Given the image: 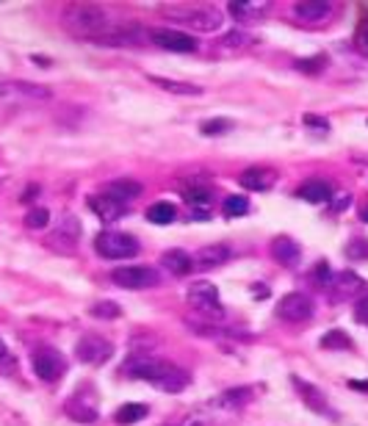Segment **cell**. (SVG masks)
Wrapping results in <instances>:
<instances>
[{
    "label": "cell",
    "instance_id": "11",
    "mask_svg": "<svg viewBox=\"0 0 368 426\" xmlns=\"http://www.w3.org/2000/svg\"><path fill=\"white\" fill-rule=\"evenodd\" d=\"M53 92L31 81H0V100H50Z\"/></svg>",
    "mask_w": 368,
    "mask_h": 426
},
{
    "label": "cell",
    "instance_id": "17",
    "mask_svg": "<svg viewBox=\"0 0 368 426\" xmlns=\"http://www.w3.org/2000/svg\"><path fill=\"white\" fill-rule=\"evenodd\" d=\"M233 258V249L227 247V244H210V247H202L197 249V255L191 258L197 268L202 271H210V268H216V266H225V263Z\"/></svg>",
    "mask_w": 368,
    "mask_h": 426
},
{
    "label": "cell",
    "instance_id": "27",
    "mask_svg": "<svg viewBox=\"0 0 368 426\" xmlns=\"http://www.w3.org/2000/svg\"><path fill=\"white\" fill-rule=\"evenodd\" d=\"M78 235H81V227H78V222L69 216V219H64V225L59 227V232L53 235V244H56V247H64L61 252H69V249L75 247Z\"/></svg>",
    "mask_w": 368,
    "mask_h": 426
},
{
    "label": "cell",
    "instance_id": "20",
    "mask_svg": "<svg viewBox=\"0 0 368 426\" xmlns=\"http://www.w3.org/2000/svg\"><path fill=\"white\" fill-rule=\"evenodd\" d=\"M150 36L141 31V25H114L111 31L105 33L100 39V45H141V42H147Z\"/></svg>",
    "mask_w": 368,
    "mask_h": 426
},
{
    "label": "cell",
    "instance_id": "42",
    "mask_svg": "<svg viewBox=\"0 0 368 426\" xmlns=\"http://www.w3.org/2000/svg\"><path fill=\"white\" fill-rule=\"evenodd\" d=\"M183 426H210V418L208 415H202V413H194V415H189Z\"/></svg>",
    "mask_w": 368,
    "mask_h": 426
},
{
    "label": "cell",
    "instance_id": "33",
    "mask_svg": "<svg viewBox=\"0 0 368 426\" xmlns=\"http://www.w3.org/2000/svg\"><path fill=\"white\" fill-rule=\"evenodd\" d=\"M47 225H50L47 208H31V211L25 213V227L28 230H44Z\"/></svg>",
    "mask_w": 368,
    "mask_h": 426
},
{
    "label": "cell",
    "instance_id": "18",
    "mask_svg": "<svg viewBox=\"0 0 368 426\" xmlns=\"http://www.w3.org/2000/svg\"><path fill=\"white\" fill-rule=\"evenodd\" d=\"M247 191H268L274 183H277V172L266 169V166H249L241 172V180H238Z\"/></svg>",
    "mask_w": 368,
    "mask_h": 426
},
{
    "label": "cell",
    "instance_id": "29",
    "mask_svg": "<svg viewBox=\"0 0 368 426\" xmlns=\"http://www.w3.org/2000/svg\"><path fill=\"white\" fill-rule=\"evenodd\" d=\"M150 413V407L147 404H138V401H131V404H125V407H119L117 413H114V421L122 426H131L136 421H141L144 415Z\"/></svg>",
    "mask_w": 368,
    "mask_h": 426
},
{
    "label": "cell",
    "instance_id": "41",
    "mask_svg": "<svg viewBox=\"0 0 368 426\" xmlns=\"http://www.w3.org/2000/svg\"><path fill=\"white\" fill-rule=\"evenodd\" d=\"M302 122H304L307 128H319V131H327V128H330V125H327V119H319L316 114H304V117H302Z\"/></svg>",
    "mask_w": 368,
    "mask_h": 426
},
{
    "label": "cell",
    "instance_id": "24",
    "mask_svg": "<svg viewBox=\"0 0 368 426\" xmlns=\"http://www.w3.org/2000/svg\"><path fill=\"white\" fill-rule=\"evenodd\" d=\"M64 410H67V415L72 421H81V424L97 421V407H95V404H86L83 398H69L67 404H64Z\"/></svg>",
    "mask_w": 368,
    "mask_h": 426
},
{
    "label": "cell",
    "instance_id": "19",
    "mask_svg": "<svg viewBox=\"0 0 368 426\" xmlns=\"http://www.w3.org/2000/svg\"><path fill=\"white\" fill-rule=\"evenodd\" d=\"M271 255H274V261L280 263V266L297 268V266H299V258H302V247L294 241V238L280 235V238L271 241Z\"/></svg>",
    "mask_w": 368,
    "mask_h": 426
},
{
    "label": "cell",
    "instance_id": "9",
    "mask_svg": "<svg viewBox=\"0 0 368 426\" xmlns=\"http://www.w3.org/2000/svg\"><path fill=\"white\" fill-rule=\"evenodd\" d=\"M31 365H34L36 377H39V379H44V382H56V379L67 371V360H64V355H61L59 349H50V346L36 349L34 357H31Z\"/></svg>",
    "mask_w": 368,
    "mask_h": 426
},
{
    "label": "cell",
    "instance_id": "23",
    "mask_svg": "<svg viewBox=\"0 0 368 426\" xmlns=\"http://www.w3.org/2000/svg\"><path fill=\"white\" fill-rule=\"evenodd\" d=\"M230 14L235 20H258L268 11V3H255V0H238V3H227Z\"/></svg>",
    "mask_w": 368,
    "mask_h": 426
},
{
    "label": "cell",
    "instance_id": "36",
    "mask_svg": "<svg viewBox=\"0 0 368 426\" xmlns=\"http://www.w3.org/2000/svg\"><path fill=\"white\" fill-rule=\"evenodd\" d=\"M355 47L368 56V17H363V20L357 23V31H355Z\"/></svg>",
    "mask_w": 368,
    "mask_h": 426
},
{
    "label": "cell",
    "instance_id": "4",
    "mask_svg": "<svg viewBox=\"0 0 368 426\" xmlns=\"http://www.w3.org/2000/svg\"><path fill=\"white\" fill-rule=\"evenodd\" d=\"M186 294H189V304L200 313L205 321H210V324H222L225 321L227 313H225V307L219 302V288L213 283H208V280L191 283V288Z\"/></svg>",
    "mask_w": 368,
    "mask_h": 426
},
{
    "label": "cell",
    "instance_id": "34",
    "mask_svg": "<svg viewBox=\"0 0 368 426\" xmlns=\"http://www.w3.org/2000/svg\"><path fill=\"white\" fill-rule=\"evenodd\" d=\"M92 316H95V319H108V321H111V319H119V316H122V307H119L117 302H108V299H105V302L92 304Z\"/></svg>",
    "mask_w": 368,
    "mask_h": 426
},
{
    "label": "cell",
    "instance_id": "31",
    "mask_svg": "<svg viewBox=\"0 0 368 426\" xmlns=\"http://www.w3.org/2000/svg\"><path fill=\"white\" fill-rule=\"evenodd\" d=\"M222 211H225V216H227V219L247 216V213H249V199L247 197H227L225 199V205H222Z\"/></svg>",
    "mask_w": 368,
    "mask_h": 426
},
{
    "label": "cell",
    "instance_id": "14",
    "mask_svg": "<svg viewBox=\"0 0 368 426\" xmlns=\"http://www.w3.org/2000/svg\"><path fill=\"white\" fill-rule=\"evenodd\" d=\"M291 385H294V391L297 396L302 398V404L307 407V410H313V413H319V415H327L330 413V404H327V396L321 388H316L313 382H307V379H302V377H291Z\"/></svg>",
    "mask_w": 368,
    "mask_h": 426
},
{
    "label": "cell",
    "instance_id": "40",
    "mask_svg": "<svg viewBox=\"0 0 368 426\" xmlns=\"http://www.w3.org/2000/svg\"><path fill=\"white\" fill-rule=\"evenodd\" d=\"M222 45H225V47H235V50H238L241 45H247V36H244L241 31H230L225 39H222Z\"/></svg>",
    "mask_w": 368,
    "mask_h": 426
},
{
    "label": "cell",
    "instance_id": "7",
    "mask_svg": "<svg viewBox=\"0 0 368 426\" xmlns=\"http://www.w3.org/2000/svg\"><path fill=\"white\" fill-rule=\"evenodd\" d=\"M316 313V304H313V296L302 294V291H291L280 299L277 304V316L288 324H299V321H310Z\"/></svg>",
    "mask_w": 368,
    "mask_h": 426
},
{
    "label": "cell",
    "instance_id": "25",
    "mask_svg": "<svg viewBox=\"0 0 368 426\" xmlns=\"http://www.w3.org/2000/svg\"><path fill=\"white\" fill-rule=\"evenodd\" d=\"M302 199H307V202H313V205H324V202H330L333 197V189H330V183H324V180H310V183H304L299 189Z\"/></svg>",
    "mask_w": 368,
    "mask_h": 426
},
{
    "label": "cell",
    "instance_id": "32",
    "mask_svg": "<svg viewBox=\"0 0 368 426\" xmlns=\"http://www.w3.org/2000/svg\"><path fill=\"white\" fill-rule=\"evenodd\" d=\"M321 349H352V341H349V335L346 332H340V329H333V332H327L324 338H321V343H319Z\"/></svg>",
    "mask_w": 368,
    "mask_h": 426
},
{
    "label": "cell",
    "instance_id": "5",
    "mask_svg": "<svg viewBox=\"0 0 368 426\" xmlns=\"http://www.w3.org/2000/svg\"><path fill=\"white\" fill-rule=\"evenodd\" d=\"M95 249L100 258H108V261H128L138 255V241L122 230H102L95 238Z\"/></svg>",
    "mask_w": 368,
    "mask_h": 426
},
{
    "label": "cell",
    "instance_id": "44",
    "mask_svg": "<svg viewBox=\"0 0 368 426\" xmlns=\"http://www.w3.org/2000/svg\"><path fill=\"white\" fill-rule=\"evenodd\" d=\"M252 291H255V299H266V296H268V288H266V285H255Z\"/></svg>",
    "mask_w": 368,
    "mask_h": 426
},
{
    "label": "cell",
    "instance_id": "35",
    "mask_svg": "<svg viewBox=\"0 0 368 426\" xmlns=\"http://www.w3.org/2000/svg\"><path fill=\"white\" fill-rule=\"evenodd\" d=\"M333 271H330V263L327 261H319L313 266V271H310V280L316 283V285H330L333 283Z\"/></svg>",
    "mask_w": 368,
    "mask_h": 426
},
{
    "label": "cell",
    "instance_id": "28",
    "mask_svg": "<svg viewBox=\"0 0 368 426\" xmlns=\"http://www.w3.org/2000/svg\"><path fill=\"white\" fill-rule=\"evenodd\" d=\"M252 396H255V391H249V388H235V391H227V394L219 396V398H216V407L238 410V407L249 404V401H252Z\"/></svg>",
    "mask_w": 368,
    "mask_h": 426
},
{
    "label": "cell",
    "instance_id": "16",
    "mask_svg": "<svg viewBox=\"0 0 368 426\" xmlns=\"http://www.w3.org/2000/svg\"><path fill=\"white\" fill-rule=\"evenodd\" d=\"M89 208L100 216L105 225H114V222H119V219L128 213V205H125V202L108 197V194H95V197H89Z\"/></svg>",
    "mask_w": 368,
    "mask_h": 426
},
{
    "label": "cell",
    "instance_id": "22",
    "mask_svg": "<svg viewBox=\"0 0 368 426\" xmlns=\"http://www.w3.org/2000/svg\"><path fill=\"white\" fill-rule=\"evenodd\" d=\"M102 194H108V197H114V199H119V202H131V199H136L138 194H141V186L136 183V180H111L108 186H105V191Z\"/></svg>",
    "mask_w": 368,
    "mask_h": 426
},
{
    "label": "cell",
    "instance_id": "12",
    "mask_svg": "<svg viewBox=\"0 0 368 426\" xmlns=\"http://www.w3.org/2000/svg\"><path fill=\"white\" fill-rule=\"evenodd\" d=\"M183 199L189 202V211L194 219H205L210 211H213V189L208 183H191V186H183L180 189Z\"/></svg>",
    "mask_w": 368,
    "mask_h": 426
},
{
    "label": "cell",
    "instance_id": "30",
    "mask_svg": "<svg viewBox=\"0 0 368 426\" xmlns=\"http://www.w3.org/2000/svg\"><path fill=\"white\" fill-rule=\"evenodd\" d=\"M174 216H177V208L172 202H155L147 211V219L153 225H169V222H174Z\"/></svg>",
    "mask_w": 368,
    "mask_h": 426
},
{
    "label": "cell",
    "instance_id": "26",
    "mask_svg": "<svg viewBox=\"0 0 368 426\" xmlns=\"http://www.w3.org/2000/svg\"><path fill=\"white\" fill-rule=\"evenodd\" d=\"M150 81L169 95H177V97H200L202 95V89L194 83H180V81H169V78H150Z\"/></svg>",
    "mask_w": 368,
    "mask_h": 426
},
{
    "label": "cell",
    "instance_id": "46",
    "mask_svg": "<svg viewBox=\"0 0 368 426\" xmlns=\"http://www.w3.org/2000/svg\"><path fill=\"white\" fill-rule=\"evenodd\" d=\"M6 357H8V349H6V343H3V341H0V362L6 360Z\"/></svg>",
    "mask_w": 368,
    "mask_h": 426
},
{
    "label": "cell",
    "instance_id": "1",
    "mask_svg": "<svg viewBox=\"0 0 368 426\" xmlns=\"http://www.w3.org/2000/svg\"><path fill=\"white\" fill-rule=\"evenodd\" d=\"M125 374H128V377H136V379L153 382V385H155L158 391H164V394H180V391H186L189 382H191L189 371L177 368L174 362H167V360H161V357H147V355L125 362Z\"/></svg>",
    "mask_w": 368,
    "mask_h": 426
},
{
    "label": "cell",
    "instance_id": "15",
    "mask_svg": "<svg viewBox=\"0 0 368 426\" xmlns=\"http://www.w3.org/2000/svg\"><path fill=\"white\" fill-rule=\"evenodd\" d=\"M294 14L299 17L302 23H327L335 14V3H327V0H299L294 3Z\"/></svg>",
    "mask_w": 368,
    "mask_h": 426
},
{
    "label": "cell",
    "instance_id": "13",
    "mask_svg": "<svg viewBox=\"0 0 368 426\" xmlns=\"http://www.w3.org/2000/svg\"><path fill=\"white\" fill-rule=\"evenodd\" d=\"M363 291H366V283L355 271H338L333 277V283H330V294H333L330 299H333L335 304L346 302V299H355V296L363 294Z\"/></svg>",
    "mask_w": 368,
    "mask_h": 426
},
{
    "label": "cell",
    "instance_id": "43",
    "mask_svg": "<svg viewBox=\"0 0 368 426\" xmlns=\"http://www.w3.org/2000/svg\"><path fill=\"white\" fill-rule=\"evenodd\" d=\"M321 64H324V59H316V61H299V69H310V72H313L316 66H321Z\"/></svg>",
    "mask_w": 368,
    "mask_h": 426
},
{
    "label": "cell",
    "instance_id": "21",
    "mask_svg": "<svg viewBox=\"0 0 368 426\" xmlns=\"http://www.w3.org/2000/svg\"><path fill=\"white\" fill-rule=\"evenodd\" d=\"M161 266L167 271H172L174 277H186V274H191L194 261H191V255L186 249H169V252L161 255Z\"/></svg>",
    "mask_w": 368,
    "mask_h": 426
},
{
    "label": "cell",
    "instance_id": "8",
    "mask_svg": "<svg viewBox=\"0 0 368 426\" xmlns=\"http://www.w3.org/2000/svg\"><path fill=\"white\" fill-rule=\"evenodd\" d=\"M111 355H114V343L95 332H86L75 343V357L86 365H102L105 360H111Z\"/></svg>",
    "mask_w": 368,
    "mask_h": 426
},
{
    "label": "cell",
    "instance_id": "3",
    "mask_svg": "<svg viewBox=\"0 0 368 426\" xmlns=\"http://www.w3.org/2000/svg\"><path fill=\"white\" fill-rule=\"evenodd\" d=\"M164 17H169L172 23L183 25V28H194V31L210 33L222 28V11L210 8V6H172L164 8Z\"/></svg>",
    "mask_w": 368,
    "mask_h": 426
},
{
    "label": "cell",
    "instance_id": "6",
    "mask_svg": "<svg viewBox=\"0 0 368 426\" xmlns=\"http://www.w3.org/2000/svg\"><path fill=\"white\" fill-rule=\"evenodd\" d=\"M111 283L128 291H144V288H155L161 277L153 266H119L111 271Z\"/></svg>",
    "mask_w": 368,
    "mask_h": 426
},
{
    "label": "cell",
    "instance_id": "37",
    "mask_svg": "<svg viewBox=\"0 0 368 426\" xmlns=\"http://www.w3.org/2000/svg\"><path fill=\"white\" fill-rule=\"evenodd\" d=\"M346 255H349L352 261H363V258H368V241L355 238V241L346 247Z\"/></svg>",
    "mask_w": 368,
    "mask_h": 426
},
{
    "label": "cell",
    "instance_id": "45",
    "mask_svg": "<svg viewBox=\"0 0 368 426\" xmlns=\"http://www.w3.org/2000/svg\"><path fill=\"white\" fill-rule=\"evenodd\" d=\"M349 385H352L355 391H368V382H363V379H352Z\"/></svg>",
    "mask_w": 368,
    "mask_h": 426
},
{
    "label": "cell",
    "instance_id": "38",
    "mask_svg": "<svg viewBox=\"0 0 368 426\" xmlns=\"http://www.w3.org/2000/svg\"><path fill=\"white\" fill-rule=\"evenodd\" d=\"M355 319H357L360 324H366V327H368V288L360 294V299L355 302Z\"/></svg>",
    "mask_w": 368,
    "mask_h": 426
},
{
    "label": "cell",
    "instance_id": "2",
    "mask_svg": "<svg viewBox=\"0 0 368 426\" xmlns=\"http://www.w3.org/2000/svg\"><path fill=\"white\" fill-rule=\"evenodd\" d=\"M61 20L75 36H83V39H92V42H100L102 36L114 28L111 14L102 6H95V3H69L64 14H61Z\"/></svg>",
    "mask_w": 368,
    "mask_h": 426
},
{
    "label": "cell",
    "instance_id": "47",
    "mask_svg": "<svg viewBox=\"0 0 368 426\" xmlns=\"http://www.w3.org/2000/svg\"><path fill=\"white\" fill-rule=\"evenodd\" d=\"M363 219H366V222H368V208H366V211H363Z\"/></svg>",
    "mask_w": 368,
    "mask_h": 426
},
{
    "label": "cell",
    "instance_id": "10",
    "mask_svg": "<svg viewBox=\"0 0 368 426\" xmlns=\"http://www.w3.org/2000/svg\"><path fill=\"white\" fill-rule=\"evenodd\" d=\"M150 42H155L161 50H172V53H194L197 50V39L191 33L174 31V28H155L150 33Z\"/></svg>",
    "mask_w": 368,
    "mask_h": 426
},
{
    "label": "cell",
    "instance_id": "39",
    "mask_svg": "<svg viewBox=\"0 0 368 426\" xmlns=\"http://www.w3.org/2000/svg\"><path fill=\"white\" fill-rule=\"evenodd\" d=\"M205 136H216V133H225L230 131V122H225V119H213V122H202L200 128Z\"/></svg>",
    "mask_w": 368,
    "mask_h": 426
}]
</instances>
